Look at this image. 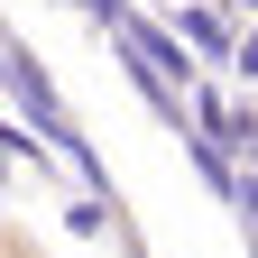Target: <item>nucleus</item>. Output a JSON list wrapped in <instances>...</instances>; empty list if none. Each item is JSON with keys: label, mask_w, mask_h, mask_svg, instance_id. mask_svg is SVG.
<instances>
[{"label": "nucleus", "mask_w": 258, "mask_h": 258, "mask_svg": "<svg viewBox=\"0 0 258 258\" xmlns=\"http://www.w3.org/2000/svg\"><path fill=\"white\" fill-rule=\"evenodd\" d=\"M0 83L19 92V111L37 120V129H55V139H74V129H64V102L46 92V74H37V55H28L19 37H0Z\"/></svg>", "instance_id": "f257e3e1"}]
</instances>
